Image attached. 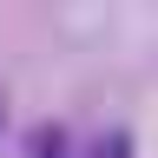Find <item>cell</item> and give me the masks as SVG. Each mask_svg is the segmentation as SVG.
Segmentation results:
<instances>
[{
	"label": "cell",
	"mask_w": 158,
	"mask_h": 158,
	"mask_svg": "<svg viewBox=\"0 0 158 158\" xmlns=\"http://www.w3.org/2000/svg\"><path fill=\"white\" fill-rule=\"evenodd\" d=\"M46 158H53V152H46Z\"/></svg>",
	"instance_id": "cell-1"
}]
</instances>
